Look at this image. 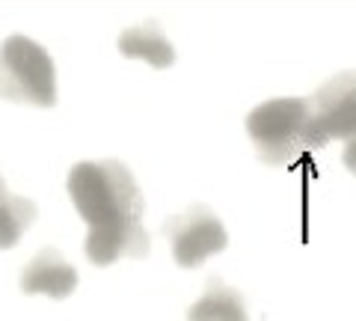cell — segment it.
Wrapping results in <instances>:
<instances>
[{
	"instance_id": "cell-2",
	"label": "cell",
	"mask_w": 356,
	"mask_h": 321,
	"mask_svg": "<svg viewBox=\"0 0 356 321\" xmlns=\"http://www.w3.org/2000/svg\"><path fill=\"white\" fill-rule=\"evenodd\" d=\"M247 134L255 152L270 167H291L306 152H315L309 98H270L250 110Z\"/></svg>"
},
{
	"instance_id": "cell-7",
	"label": "cell",
	"mask_w": 356,
	"mask_h": 321,
	"mask_svg": "<svg viewBox=\"0 0 356 321\" xmlns=\"http://www.w3.org/2000/svg\"><path fill=\"white\" fill-rule=\"evenodd\" d=\"M119 54L128 60H143L154 65V69H170L175 63V48L172 42L163 36L161 27L154 21H146V24L128 27L119 36Z\"/></svg>"
},
{
	"instance_id": "cell-5",
	"label": "cell",
	"mask_w": 356,
	"mask_h": 321,
	"mask_svg": "<svg viewBox=\"0 0 356 321\" xmlns=\"http://www.w3.org/2000/svg\"><path fill=\"white\" fill-rule=\"evenodd\" d=\"M166 235H170V244H172V259L181 268H199L208 256L222 253L229 247L226 226L205 205H193L184 214L172 217L166 224Z\"/></svg>"
},
{
	"instance_id": "cell-10",
	"label": "cell",
	"mask_w": 356,
	"mask_h": 321,
	"mask_svg": "<svg viewBox=\"0 0 356 321\" xmlns=\"http://www.w3.org/2000/svg\"><path fill=\"white\" fill-rule=\"evenodd\" d=\"M341 161H344V167H348V170L356 175V137L344 143V149H341Z\"/></svg>"
},
{
	"instance_id": "cell-3",
	"label": "cell",
	"mask_w": 356,
	"mask_h": 321,
	"mask_svg": "<svg viewBox=\"0 0 356 321\" xmlns=\"http://www.w3.org/2000/svg\"><path fill=\"white\" fill-rule=\"evenodd\" d=\"M0 98L36 107L54 104L57 98L54 60L39 42L9 36L0 45Z\"/></svg>"
},
{
	"instance_id": "cell-1",
	"label": "cell",
	"mask_w": 356,
	"mask_h": 321,
	"mask_svg": "<svg viewBox=\"0 0 356 321\" xmlns=\"http://www.w3.org/2000/svg\"><path fill=\"white\" fill-rule=\"evenodd\" d=\"M69 196L86 224V259L107 268L149 253L143 194L119 161H81L69 173Z\"/></svg>"
},
{
	"instance_id": "cell-9",
	"label": "cell",
	"mask_w": 356,
	"mask_h": 321,
	"mask_svg": "<svg viewBox=\"0 0 356 321\" xmlns=\"http://www.w3.org/2000/svg\"><path fill=\"white\" fill-rule=\"evenodd\" d=\"M33 220H36V203H30L27 196L6 194L0 199V250L15 247Z\"/></svg>"
},
{
	"instance_id": "cell-4",
	"label": "cell",
	"mask_w": 356,
	"mask_h": 321,
	"mask_svg": "<svg viewBox=\"0 0 356 321\" xmlns=\"http://www.w3.org/2000/svg\"><path fill=\"white\" fill-rule=\"evenodd\" d=\"M312 107V131L318 149L327 143H348L356 137V72H341L327 81L309 98Z\"/></svg>"
},
{
	"instance_id": "cell-8",
	"label": "cell",
	"mask_w": 356,
	"mask_h": 321,
	"mask_svg": "<svg viewBox=\"0 0 356 321\" xmlns=\"http://www.w3.org/2000/svg\"><path fill=\"white\" fill-rule=\"evenodd\" d=\"M187 321H250V315L238 289H232L220 280H211L202 297L187 309Z\"/></svg>"
},
{
	"instance_id": "cell-11",
	"label": "cell",
	"mask_w": 356,
	"mask_h": 321,
	"mask_svg": "<svg viewBox=\"0 0 356 321\" xmlns=\"http://www.w3.org/2000/svg\"><path fill=\"white\" fill-rule=\"evenodd\" d=\"M6 196V191H3V182H0V199H3Z\"/></svg>"
},
{
	"instance_id": "cell-6",
	"label": "cell",
	"mask_w": 356,
	"mask_h": 321,
	"mask_svg": "<svg viewBox=\"0 0 356 321\" xmlns=\"http://www.w3.org/2000/svg\"><path fill=\"white\" fill-rule=\"evenodd\" d=\"M77 285V271L65 262L57 250H42L21 274V292L24 295H48V297H69Z\"/></svg>"
}]
</instances>
